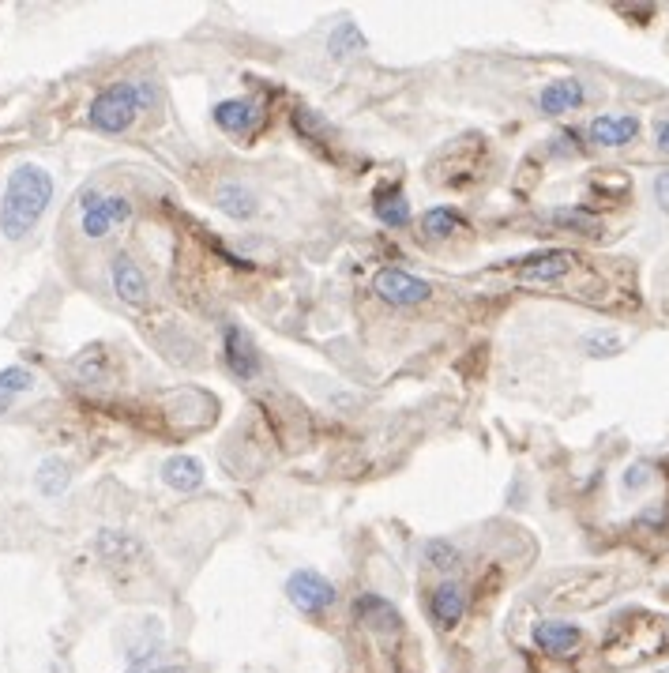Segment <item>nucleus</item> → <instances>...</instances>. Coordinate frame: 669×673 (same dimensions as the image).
I'll return each instance as SVG.
<instances>
[{
  "mask_svg": "<svg viewBox=\"0 0 669 673\" xmlns=\"http://www.w3.org/2000/svg\"><path fill=\"white\" fill-rule=\"evenodd\" d=\"M53 204V177L34 162H23L8 173L0 196V234L8 241H23Z\"/></svg>",
  "mask_w": 669,
  "mask_h": 673,
  "instance_id": "f257e3e1",
  "label": "nucleus"
},
{
  "mask_svg": "<svg viewBox=\"0 0 669 673\" xmlns=\"http://www.w3.org/2000/svg\"><path fill=\"white\" fill-rule=\"evenodd\" d=\"M155 106V87L147 79H128V83H113L91 102V125L106 136H121L132 128V121L140 117V110Z\"/></svg>",
  "mask_w": 669,
  "mask_h": 673,
  "instance_id": "f03ea898",
  "label": "nucleus"
},
{
  "mask_svg": "<svg viewBox=\"0 0 669 673\" xmlns=\"http://www.w3.org/2000/svg\"><path fill=\"white\" fill-rule=\"evenodd\" d=\"M132 219V204L125 196H102L98 188L79 192V226L87 237H106L113 226H125Z\"/></svg>",
  "mask_w": 669,
  "mask_h": 673,
  "instance_id": "7ed1b4c3",
  "label": "nucleus"
},
{
  "mask_svg": "<svg viewBox=\"0 0 669 673\" xmlns=\"http://www.w3.org/2000/svg\"><path fill=\"white\" fill-rule=\"evenodd\" d=\"M286 598H290V606H294L297 613L320 617L324 610L335 606V587H331V580H324L320 572L297 568V572H290V580H286Z\"/></svg>",
  "mask_w": 669,
  "mask_h": 673,
  "instance_id": "20e7f679",
  "label": "nucleus"
},
{
  "mask_svg": "<svg viewBox=\"0 0 669 673\" xmlns=\"http://www.w3.org/2000/svg\"><path fill=\"white\" fill-rule=\"evenodd\" d=\"M373 290H376V298L395 305V309L421 305V301H429V294H433V286H429V282L418 279V275H410V271H399V267H384V271H376Z\"/></svg>",
  "mask_w": 669,
  "mask_h": 673,
  "instance_id": "39448f33",
  "label": "nucleus"
},
{
  "mask_svg": "<svg viewBox=\"0 0 669 673\" xmlns=\"http://www.w3.org/2000/svg\"><path fill=\"white\" fill-rule=\"evenodd\" d=\"M109 282H113V294L125 301V305H147L151 298V282L143 275V267L132 260V256H113L109 264Z\"/></svg>",
  "mask_w": 669,
  "mask_h": 673,
  "instance_id": "423d86ee",
  "label": "nucleus"
},
{
  "mask_svg": "<svg viewBox=\"0 0 669 673\" xmlns=\"http://www.w3.org/2000/svg\"><path fill=\"white\" fill-rule=\"evenodd\" d=\"M222 350H226V365H230L234 376H241V380H256V376H260V354H256L252 339L241 328H234V324L226 328Z\"/></svg>",
  "mask_w": 669,
  "mask_h": 673,
  "instance_id": "0eeeda50",
  "label": "nucleus"
},
{
  "mask_svg": "<svg viewBox=\"0 0 669 673\" xmlns=\"http://www.w3.org/2000/svg\"><path fill=\"white\" fill-rule=\"evenodd\" d=\"M587 136L598 147H624V143H632L639 136V121L632 113H606V117H594Z\"/></svg>",
  "mask_w": 669,
  "mask_h": 673,
  "instance_id": "6e6552de",
  "label": "nucleus"
},
{
  "mask_svg": "<svg viewBox=\"0 0 669 673\" xmlns=\"http://www.w3.org/2000/svg\"><path fill=\"white\" fill-rule=\"evenodd\" d=\"M534 643L542 647L545 655H572L583 643V628L572 621H538L534 625Z\"/></svg>",
  "mask_w": 669,
  "mask_h": 673,
  "instance_id": "1a4fd4ad",
  "label": "nucleus"
},
{
  "mask_svg": "<svg viewBox=\"0 0 669 673\" xmlns=\"http://www.w3.org/2000/svg\"><path fill=\"white\" fill-rule=\"evenodd\" d=\"M576 264H579L576 252H568V249L545 252V256H534V260H527V264L519 267V279L523 282H557V279H564Z\"/></svg>",
  "mask_w": 669,
  "mask_h": 673,
  "instance_id": "9d476101",
  "label": "nucleus"
},
{
  "mask_svg": "<svg viewBox=\"0 0 669 673\" xmlns=\"http://www.w3.org/2000/svg\"><path fill=\"white\" fill-rule=\"evenodd\" d=\"M429 613H433V621L440 628H452L463 621V613H467V595H463V587L459 583H440L429 598Z\"/></svg>",
  "mask_w": 669,
  "mask_h": 673,
  "instance_id": "9b49d317",
  "label": "nucleus"
},
{
  "mask_svg": "<svg viewBox=\"0 0 669 673\" xmlns=\"http://www.w3.org/2000/svg\"><path fill=\"white\" fill-rule=\"evenodd\" d=\"M576 106H583V83L579 79H557L538 94V110L557 117V113H572Z\"/></svg>",
  "mask_w": 669,
  "mask_h": 673,
  "instance_id": "f8f14e48",
  "label": "nucleus"
},
{
  "mask_svg": "<svg viewBox=\"0 0 669 673\" xmlns=\"http://www.w3.org/2000/svg\"><path fill=\"white\" fill-rule=\"evenodd\" d=\"M256 121H260V113H256V106L245 102V98H226V102H218L215 106V125L222 128V132H230V136H245V132H252Z\"/></svg>",
  "mask_w": 669,
  "mask_h": 673,
  "instance_id": "ddd939ff",
  "label": "nucleus"
},
{
  "mask_svg": "<svg viewBox=\"0 0 669 673\" xmlns=\"http://www.w3.org/2000/svg\"><path fill=\"white\" fill-rule=\"evenodd\" d=\"M162 482L177 493H192V489L203 486V463L192 459V455H170L162 463Z\"/></svg>",
  "mask_w": 669,
  "mask_h": 673,
  "instance_id": "4468645a",
  "label": "nucleus"
},
{
  "mask_svg": "<svg viewBox=\"0 0 669 673\" xmlns=\"http://www.w3.org/2000/svg\"><path fill=\"white\" fill-rule=\"evenodd\" d=\"M215 204L222 215H230V219H241V222H249L256 211H260V204H256V196H252L249 188L245 185H218L215 188Z\"/></svg>",
  "mask_w": 669,
  "mask_h": 673,
  "instance_id": "2eb2a0df",
  "label": "nucleus"
},
{
  "mask_svg": "<svg viewBox=\"0 0 669 673\" xmlns=\"http://www.w3.org/2000/svg\"><path fill=\"white\" fill-rule=\"evenodd\" d=\"M34 388V373L31 369H23V365H8V369H0V414H8V410L16 407V399Z\"/></svg>",
  "mask_w": 669,
  "mask_h": 673,
  "instance_id": "dca6fc26",
  "label": "nucleus"
},
{
  "mask_svg": "<svg viewBox=\"0 0 669 673\" xmlns=\"http://www.w3.org/2000/svg\"><path fill=\"white\" fill-rule=\"evenodd\" d=\"M34 486L42 489L46 497H61L64 489L72 486V467L64 459H57V455H49L46 463L38 467V474H34Z\"/></svg>",
  "mask_w": 669,
  "mask_h": 673,
  "instance_id": "f3484780",
  "label": "nucleus"
},
{
  "mask_svg": "<svg viewBox=\"0 0 669 673\" xmlns=\"http://www.w3.org/2000/svg\"><path fill=\"white\" fill-rule=\"evenodd\" d=\"M98 553L106 557V561H128V557H140V542L132 538V534H121V531H98Z\"/></svg>",
  "mask_w": 669,
  "mask_h": 673,
  "instance_id": "a211bd4d",
  "label": "nucleus"
},
{
  "mask_svg": "<svg viewBox=\"0 0 669 673\" xmlns=\"http://www.w3.org/2000/svg\"><path fill=\"white\" fill-rule=\"evenodd\" d=\"M376 219L391 226V230H403L410 226V204H406L403 192H384L380 200H376Z\"/></svg>",
  "mask_w": 669,
  "mask_h": 673,
  "instance_id": "6ab92c4d",
  "label": "nucleus"
},
{
  "mask_svg": "<svg viewBox=\"0 0 669 673\" xmlns=\"http://www.w3.org/2000/svg\"><path fill=\"white\" fill-rule=\"evenodd\" d=\"M354 613H358L365 625H373V628H388V625L399 621V613L391 610L380 595H361L358 602H354Z\"/></svg>",
  "mask_w": 669,
  "mask_h": 673,
  "instance_id": "aec40b11",
  "label": "nucleus"
},
{
  "mask_svg": "<svg viewBox=\"0 0 669 673\" xmlns=\"http://www.w3.org/2000/svg\"><path fill=\"white\" fill-rule=\"evenodd\" d=\"M421 230H425V237H433V241L452 237L455 230H459V215H455L452 207H429V211L421 215Z\"/></svg>",
  "mask_w": 669,
  "mask_h": 673,
  "instance_id": "412c9836",
  "label": "nucleus"
},
{
  "mask_svg": "<svg viewBox=\"0 0 669 673\" xmlns=\"http://www.w3.org/2000/svg\"><path fill=\"white\" fill-rule=\"evenodd\" d=\"M421 557H425V564H429V568L448 572V568H455V564H459V549H455L448 538H429V542L421 546Z\"/></svg>",
  "mask_w": 669,
  "mask_h": 673,
  "instance_id": "4be33fe9",
  "label": "nucleus"
},
{
  "mask_svg": "<svg viewBox=\"0 0 669 673\" xmlns=\"http://www.w3.org/2000/svg\"><path fill=\"white\" fill-rule=\"evenodd\" d=\"M327 49H331L335 57H354V53H361V49H365V38H361V31L354 27V23H339V27L331 31V42H327Z\"/></svg>",
  "mask_w": 669,
  "mask_h": 673,
  "instance_id": "5701e85b",
  "label": "nucleus"
},
{
  "mask_svg": "<svg viewBox=\"0 0 669 673\" xmlns=\"http://www.w3.org/2000/svg\"><path fill=\"white\" fill-rule=\"evenodd\" d=\"M583 346H587L591 358H613V354L624 350V339L617 331H591V335L583 339Z\"/></svg>",
  "mask_w": 669,
  "mask_h": 673,
  "instance_id": "b1692460",
  "label": "nucleus"
},
{
  "mask_svg": "<svg viewBox=\"0 0 669 673\" xmlns=\"http://www.w3.org/2000/svg\"><path fill=\"white\" fill-rule=\"evenodd\" d=\"M553 222H564V226H576V230H587V234H594V230H598V219H591V215H583V211H557V215H553Z\"/></svg>",
  "mask_w": 669,
  "mask_h": 673,
  "instance_id": "393cba45",
  "label": "nucleus"
},
{
  "mask_svg": "<svg viewBox=\"0 0 669 673\" xmlns=\"http://www.w3.org/2000/svg\"><path fill=\"white\" fill-rule=\"evenodd\" d=\"M647 482H651V467H643V463H639V467H628V474H624V486L628 489H643Z\"/></svg>",
  "mask_w": 669,
  "mask_h": 673,
  "instance_id": "a878e982",
  "label": "nucleus"
},
{
  "mask_svg": "<svg viewBox=\"0 0 669 673\" xmlns=\"http://www.w3.org/2000/svg\"><path fill=\"white\" fill-rule=\"evenodd\" d=\"M654 147H658V151L669 158V113L654 121Z\"/></svg>",
  "mask_w": 669,
  "mask_h": 673,
  "instance_id": "bb28decb",
  "label": "nucleus"
},
{
  "mask_svg": "<svg viewBox=\"0 0 669 673\" xmlns=\"http://www.w3.org/2000/svg\"><path fill=\"white\" fill-rule=\"evenodd\" d=\"M654 200H658L662 211H669V170H662L654 177Z\"/></svg>",
  "mask_w": 669,
  "mask_h": 673,
  "instance_id": "cd10ccee",
  "label": "nucleus"
},
{
  "mask_svg": "<svg viewBox=\"0 0 669 673\" xmlns=\"http://www.w3.org/2000/svg\"><path fill=\"white\" fill-rule=\"evenodd\" d=\"M132 673H185V670H132Z\"/></svg>",
  "mask_w": 669,
  "mask_h": 673,
  "instance_id": "c85d7f7f",
  "label": "nucleus"
},
{
  "mask_svg": "<svg viewBox=\"0 0 669 673\" xmlns=\"http://www.w3.org/2000/svg\"><path fill=\"white\" fill-rule=\"evenodd\" d=\"M658 673H669V670H658Z\"/></svg>",
  "mask_w": 669,
  "mask_h": 673,
  "instance_id": "c756f323",
  "label": "nucleus"
}]
</instances>
